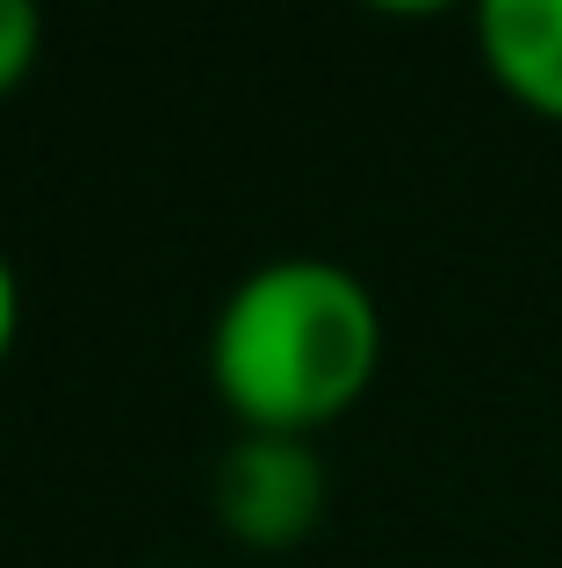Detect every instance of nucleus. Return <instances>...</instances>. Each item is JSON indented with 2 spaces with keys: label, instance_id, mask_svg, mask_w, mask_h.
I'll list each match as a JSON object with an SVG mask.
<instances>
[{
  "label": "nucleus",
  "instance_id": "nucleus-1",
  "mask_svg": "<svg viewBox=\"0 0 562 568\" xmlns=\"http://www.w3.org/2000/svg\"><path fill=\"white\" fill-rule=\"evenodd\" d=\"M382 367V310L368 281L339 260H268L224 295L210 332L217 396L245 432L310 439L361 403Z\"/></svg>",
  "mask_w": 562,
  "mask_h": 568
},
{
  "label": "nucleus",
  "instance_id": "nucleus-2",
  "mask_svg": "<svg viewBox=\"0 0 562 568\" xmlns=\"http://www.w3.org/2000/svg\"><path fill=\"white\" fill-rule=\"evenodd\" d=\"M217 511L239 540L253 547H289L318 526L324 511V468L310 439L289 432H245L217 468Z\"/></svg>",
  "mask_w": 562,
  "mask_h": 568
},
{
  "label": "nucleus",
  "instance_id": "nucleus-3",
  "mask_svg": "<svg viewBox=\"0 0 562 568\" xmlns=\"http://www.w3.org/2000/svg\"><path fill=\"white\" fill-rule=\"evenodd\" d=\"M476 51L520 109L562 123V0H483Z\"/></svg>",
  "mask_w": 562,
  "mask_h": 568
},
{
  "label": "nucleus",
  "instance_id": "nucleus-4",
  "mask_svg": "<svg viewBox=\"0 0 562 568\" xmlns=\"http://www.w3.org/2000/svg\"><path fill=\"white\" fill-rule=\"evenodd\" d=\"M37 43H43V14L29 0H0V94L37 65Z\"/></svg>",
  "mask_w": 562,
  "mask_h": 568
},
{
  "label": "nucleus",
  "instance_id": "nucleus-5",
  "mask_svg": "<svg viewBox=\"0 0 562 568\" xmlns=\"http://www.w3.org/2000/svg\"><path fill=\"white\" fill-rule=\"evenodd\" d=\"M14 324H22V288H14L8 252H0V361H8V346H14Z\"/></svg>",
  "mask_w": 562,
  "mask_h": 568
}]
</instances>
